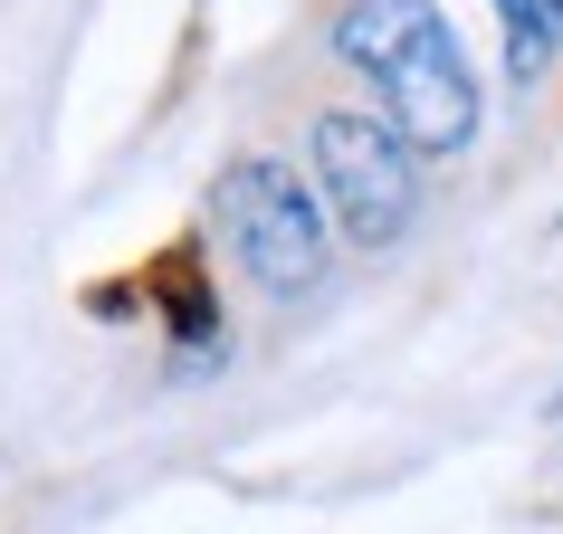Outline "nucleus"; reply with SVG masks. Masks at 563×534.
Segmentation results:
<instances>
[{
    "instance_id": "obj_1",
    "label": "nucleus",
    "mask_w": 563,
    "mask_h": 534,
    "mask_svg": "<svg viewBox=\"0 0 563 534\" xmlns=\"http://www.w3.org/2000/svg\"><path fill=\"white\" fill-rule=\"evenodd\" d=\"M334 58L373 87V115L401 124L411 153H468L477 144V67L440 0H344Z\"/></svg>"
},
{
    "instance_id": "obj_3",
    "label": "nucleus",
    "mask_w": 563,
    "mask_h": 534,
    "mask_svg": "<svg viewBox=\"0 0 563 534\" xmlns=\"http://www.w3.org/2000/svg\"><path fill=\"white\" fill-rule=\"evenodd\" d=\"M306 153H316L325 220L344 238L391 248V238L411 230V210H420V153L401 144V124H391V115H373V105H325L316 134H306Z\"/></svg>"
},
{
    "instance_id": "obj_2",
    "label": "nucleus",
    "mask_w": 563,
    "mask_h": 534,
    "mask_svg": "<svg viewBox=\"0 0 563 534\" xmlns=\"http://www.w3.org/2000/svg\"><path fill=\"white\" fill-rule=\"evenodd\" d=\"M210 220L230 238V258L258 277L267 297H306L316 277H325V191L297 173V163H277V153H239L220 191H210Z\"/></svg>"
},
{
    "instance_id": "obj_4",
    "label": "nucleus",
    "mask_w": 563,
    "mask_h": 534,
    "mask_svg": "<svg viewBox=\"0 0 563 534\" xmlns=\"http://www.w3.org/2000/svg\"><path fill=\"white\" fill-rule=\"evenodd\" d=\"M497 20H506V67L544 77L554 48H563V0H497Z\"/></svg>"
}]
</instances>
